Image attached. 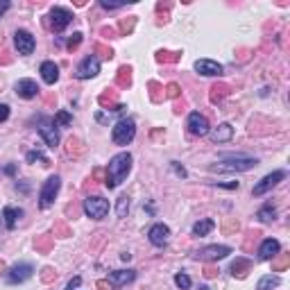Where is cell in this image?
Here are the masks:
<instances>
[{
	"instance_id": "1",
	"label": "cell",
	"mask_w": 290,
	"mask_h": 290,
	"mask_svg": "<svg viewBox=\"0 0 290 290\" xmlns=\"http://www.w3.org/2000/svg\"><path fill=\"white\" fill-rule=\"evenodd\" d=\"M129 170H132V154L129 152H120L116 157H111L107 168V179H104L107 189H118L122 179L129 175Z\"/></svg>"
},
{
	"instance_id": "2",
	"label": "cell",
	"mask_w": 290,
	"mask_h": 290,
	"mask_svg": "<svg viewBox=\"0 0 290 290\" xmlns=\"http://www.w3.org/2000/svg\"><path fill=\"white\" fill-rule=\"evenodd\" d=\"M256 159L245 157V154H222L220 163L213 166L211 170H220V173H245V170H252L256 166Z\"/></svg>"
},
{
	"instance_id": "3",
	"label": "cell",
	"mask_w": 290,
	"mask_h": 290,
	"mask_svg": "<svg viewBox=\"0 0 290 290\" xmlns=\"http://www.w3.org/2000/svg\"><path fill=\"white\" fill-rule=\"evenodd\" d=\"M134 136H136V122H134L132 118L118 120L111 129V141L116 143V145H129V143L134 141Z\"/></svg>"
},
{
	"instance_id": "4",
	"label": "cell",
	"mask_w": 290,
	"mask_h": 290,
	"mask_svg": "<svg viewBox=\"0 0 290 290\" xmlns=\"http://www.w3.org/2000/svg\"><path fill=\"white\" fill-rule=\"evenodd\" d=\"M59 189H61V179L57 177V175H52V177L46 179L43 189H41V195H39V206H41V209H48V206L55 202Z\"/></svg>"
},
{
	"instance_id": "5",
	"label": "cell",
	"mask_w": 290,
	"mask_h": 290,
	"mask_svg": "<svg viewBox=\"0 0 290 290\" xmlns=\"http://www.w3.org/2000/svg\"><path fill=\"white\" fill-rule=\"evenodd\" d=\"M48 18H50V30L61 32L73 23V11L66 9V7H52L50 14H48Z\"/></svg>"
},
{
	"instance_id": "6",
	"label": "cell",
	"mask_w": 290,
	"mask_h": 290,
	"mask_svg": "<svg viewBox=\"0 0 290 290\" xmlns=\"http://www.w3.org/2000/svg\"><path fill=\"white\" fill-rule=\"evenodd\" d=\"M84 213L93 220L107 218L109 213V202L104 197H87L84 199Z\"/></svg>"
},
{
	"instance_id": "7",
	"label": "cell",
	"mask_w": 290,
	"mask_h": 290,
	"mask_svg": "<svg viewBox=\"0 0 290 290\" xmlns=\"http://www.w3.org/2000/svg\"><path fill=\"white\" fill-rule=\"evenodd\" d=\"M32 275H34L32 263H16V265H11L9 270H7L5 279H7V284L14 286V284H23V281H27Z\"/></svg>"
},
{
	"instance_id": "8",
	"label": "cell",
	"mask_w": 290,
	"mask_h": 290,
	"mask_svg": "<svg viewBox=\"0 0 290 290\" xmlns=\"http://www.w3.org/2000/svg\"><path fill=\"white\" fill-rule=\"evenodd\" d=\"M229 254H231L229 245H209V247H202V250L195 254V259H199V261H220V259H227Z\"/></svg>"
},
{
	"instance_id": "9",
	"label": "cell",
	"mask_w": 290,
	"mask_h": 290,
	"mask_svg": "<svg viewBox=\"0 0 290 290\" xmlns=\"http://www.w3.org/2000/svg\"><path fill=\"white\" fill-rule=\"evenodd\" d=\"M284 179H286V170H275V173L265 175V177L261 179V182L254 186V191H252V193H254L256 197H259V195H265L268 191L275 189V186H277L279 182H284Z\"/></svg>"
},
{
	"instance_id": "10",
	"label": "cell",
	"mask_w": 290,
	"mask_h": 290,
	"mask_svg": "<svg viewBox=\"0 0 290 290\" xmlns=\"http://www.w3.org/2000/svg\"><path fill=\"white\" fill-rule=\"evenodd\" d=\"M97 73H100V59L91 55V57H87V59H82V64L77 66L75 77L77 80H91V77H96Z\"/></svg>"
},
{
	"instance_id": "11",
	"label": "cell",
	"mask_w": 290,
	"mask_h": 290,
	"mask_svg": "<svg viewBox=\"0 0 290 290\" xmlns=\"http://www.w3.org/2000/svg\"><path fill=\"white\" fill-rule=\"evenodd\" d=\"M186 127H189L191 134H195V136H206L211 129L209 120H206V116H202L199 111H193L189 116V122H186Z\"/></svg>"
},
{
	"instance_id": "12",
	"label": "cell",
	"mask_w": 290,
	"mask_h": 290,
	"mask_svg": "<svg viewBox=\"0 0 290 290\" xmlns=\"http://www.w3.org/2000/svg\"><path fill=\"white\" fill-rule=\"evenodd\" d=\"M14 43H16V50H18V55H32V52H34V46H36L34 36H32L30 32H25V30H16Z\"/></svg>"
},
{
	"instance_id": "13",
	"label": "cell",
	"mask_w": 290,
	"mask_h": 290,
	"mask_svg": "<svg viewBox=\"0 0 290 290\" xmlns=\"http://www.w3.org/2000/svg\"><path fill=\"white\" fill-rule=\"evenodd\" d=\"M39 134H41V138L46 141L48 148H57V145H59V132H57V125L52 120H41Z\"/></svg>"
},
{
	"instance_id": "14",
	"label": "cell",
	"mask_w": 290,
	"mask_h": 290,
	"mask_svg": "<svg viewBox=\"0 0 290 290\" xmlns=\"http://www.w3.org/2000/svg\"><path fill=\"white\" fill-rule=\"evenodd\" d=\"M148 238H150V243H152L154 247H163V245L168 243V238H170V229L163 222H157L152 229H150Z\"/></svg>"
},
{
	"instance_id": "15",
	"label": "cell",
	"mask_w": 290,
	"mask_h": 290,
	"mask_svg": "<svg viewBox=\"0 0 290 290\" xmlns=\"http://www.w3.org/2000/svg\"><path fill=\"white\" fill-rule=\"evenodd\" d=\"M195 71L204 77H213V75H220V73H222V66L213 59H197L195 61Z\"/></svg>"
},
{
	"instance_id": "16",
	"label": "cell",
	"mask_w": 290,
	"mask_h": 290,
	"mask_svg": "<svg viewBox=\"0 0 290 290\" xmlns=\"http://www.w3.org/2000/svg\"><path fill=\"white\" fill-rule=\"evenodd\" d=\"M16 93H18L20 97H25V100H32V97H36V93H39V87H36L34 80H18L16 82Z\"/></svg>"
},
{
	"instance_id": "17",
	"label": "cell",
	"mask_w": 290,
	"mask_h": 290,
	"mask_svg": "<svg viewBox=\"0 0 290 290\" xmlns=\"http://www.w3.org/2000/svg\"><path fill=\"white\" fill-rule=\"evenodd\" d=\"M279 250H281L279 240H275V238H265L263 243H261V247H259V256H261L263 261L275 259V256L279 254Z\"/></svg>"
},
{
	"instance_id": "18",
	"label": "cell",
	"mask_w": 290,
	"mask_h": 290,
	"mask_svg": "<svg viewBox=\"0 0 290 290\" xmlns=\"http://www.w3.org/2000/svg\"><path fill=\"white\" fill-rule=\"evenodd\" d=\"M41 77L46 84H55L59 80V66H57L55 61H43L41 64Z\"/></svg>"
},
{
	"instance_id": "19",
	"label": "cell",
	"mask_w": 290,
	"mask_h": 290,
	"mask_svg": "<svg viewBox=\"0 0 290 290\" xmlns=\"http://www.w3.org/2000/svg\"><path fill=\"white\" fill-rule=\"evenodd\" d=\"M136 279V272L134 270H116V272H109V281L113 286H125L129 281Z\"/></svg>"
},
{
	"instance_id": "20",
	"label": "cell",
	"mask_w": 290,
	"mask_h": 290,
	"mask_svg": "<svg viewBox=\"0 0 290 290\" xmlns=\"http://www.w3.org/2000/svg\"><path fill=\"white\" fill-rule=\"evenodd\" d=\"M231 136H234V127L227 125V122L218 125V127L211 132V138H213L215 143H227V141H231Z\"/></svg>"
},
{
	"instance_id": "21",
	"label": "cell",
	"mask_w": 290,
	"mask_h": 290,
	"mask_svg": "<svg viewBox=\"0 0 290 290\" xmlns=\"http://www.w3.org/2000/svg\"><path fill=\"white\" fill-rule=\"evenodd\" d=\"M20 215H23V211L14 209V206H5V209H2V218H5V227H7V229H14Z\"/></svg>"
},
{
	"instance_id": "22",
	"label": "cell",
	"mask_w": 290,
	"mask_h": 290,
	"mask_svg": "<svg viewBox=\"0 0 290 290\" xmlns=\"http://www.w3.org/2000/svg\"><path fill=\"white\" fill-rule=\"evenodd\" d=\"M215 227V222L211 218H204V220H197V222L193 224V236H206L211 229Z\"/></svg>"
},
{
	"instance_id": "23",
	"label": "cell",
	"mask_w": 290,
	"mask_h": 290,
	"mask_svg": "<svg viewBox=\"0 0 290 290\" xmlns=\"http://www.w3.org/2000/svg\"><path fill=\"white\" fill-rule=\"evenodd\" d=\"M279 284H281V279L277 275H265L263 279L256 284V290H272V288H277Z\"/></svg>"
},
{
	"instance_id": "24",
	"label": "cell",
	"mask_w": 290,
	"mask_h": 290,
	"mask_svg": "<svg viewBox=\"0 0 290 290\" xmlns=\"http://www.w3.org/2000/svg\"><path fill=\"white\" fill-rule=\"evenodd\" d=\"M116 213H118V218H125V215L129 213V197H118V204H116Z\"/></svg>"
},
{
	"instance_id": "25",
	"label": "cell",
	"mask_w": 290,
	"mask_h": 290,
	"mask_svg": "<svg viewBox=\"0 0 290 290\" xmlns=\"http://www.w3.org/2000/svg\"><path fill=\"white\" fill-rule=\"evenodd\" d=\"M175 284H177V288H182V290H189L191 286V277L189 275H184V272H179V275H175Z\"/></svg>"
},
{
	"instance_id": "26",
	"label": "cell",
	"mask_w": 290,
	"mask_h": 290,
	"mask_svg": "<svg viewBox=\"0 0 290 290\" xmlns=\"http://www.w3.org/2000/svg\"><path fill=\"white\" fill-rule=\"evenodd\" d=\"M25 159H27V163L39 161V163H43V166H48V159L43 157V154H41V152H36V150H30V152L25 154Z\"/></svg>"
},
{
	"instance_id": "27",
	"label": "cell",
	"mask_w": 290,
	"mask_h": 290,
	"mask_svg": "<svg viewBox=\"0 0 290 290\" xmlns=\"http://www.w3.org/2000/svg\"><path fill=\"white\" fill-rule=\"evenodd\" d=\"M55 122H57V125H61V127H68V125L73 122V116L68 111H59L55 116Z\"/></svg>"
},
{
	"instance_id": "28",
	"label": "cell",
	"mask_w": 290,
	"mask_h": 290,
	"mask_svg": "<svg viewBox=\"0 0 290 290\" xmlns=\"http://www.w3.org/2000/svg\"><path fill=\"white\" fill-rule=\"evenodd\" d=\"M275 213L277 211L272 209V206H263V209L259 211V218L263 220V222H270V220H275Z\"/></svg>"
},
{
	"instance_id": "29",
	"label": "cell",
	"mask_w": 290,
	"mask_h": 290,
	"mask_svg": "<svg viewBox=\"0 0 290 290\" xmlns=\"http://www.w3.org/2000/svg\"><path fill=\"white\" fill-rule=\"evenodd\" d=\"M80 43H82V34H80V32H75V34L71 36V41H68V48L73 50V48H77Z\"/></svg>"
},
{
	"instance_id": "30",
	"label": "cell",
	"mask_w": 290,
	"mask_h": 290,
	"mask_svg": "<svg viewBox=\"0 0 290 290\" xmlns=\"http://www.w3.org/2000/svg\"><path fill=\"white\" fill-rule=\"evenodd\" d=\"M80 284H82V277H73V279L68 281L66 290H80Z\"/></svg>"
},
{
	"instance_id": "31",
	"label": "cell",
	"mask_w": 290,
	"mask_h": 290,
	"mask_svg": "<svg viewBox=\"0 0 290 290\" xmlns=\"http://www.w3.org/2000/svg\"><path fill=\"white\" fill-rule=\"evenodd\" d=\"M9 118V104H0V122H5Z\"/></svg>"
},
{
	"instance_id": "32",
	"label": "cell",
	"mask_w": 290,
	"mask_h": 290,
	"mask_svg": "<svg viewBox=\"0 0 290 290\" xmlns=\"http://www.w3.org/2000/svg\"><path fill=\"white\" fill-rule=\"evenodd\" d=\"M104 9H118V7H122V2H107V0H102L100 2Z\"/></svg>"
},
{
	"instance_id": "33",
	"label": "cell",
	"mask_w": 290,
	"mask_h": 290,
	"mask_svg": "<svg viewBox=\"0 0 290 290\" xmlns=\"http://www.w3.org/2000/svg\"><path fill=\"white\" fill-rule=\"evenodd\" d=\"M173 168H175V173H177L179 177H186V170H184V168H179L177 163H173Z\"/></svg>"
},
{
	"instance_id": "34",
	"label": "cell",
	"mask_w": 290,
	"mask_h": 290,
	"mask_svg": "<svg viewBox=\"0 0 290 290\" xmlns=\"http://www.w3.org/2000/svg\"><path fill=\"white\" fill-rule=\"evenodd\" d=\"M7 9H9V2H2V5H0V16L5 14V11H7Z\"/></svg>"
},
{
	"instance_id": "35",
	"label": "cell",
	"mask_w": 290,
	"mask_h": 290,
	"mask_svg": "<svg viewBox=\"0 0 290 290\" xmlns=\"http://www.w3.org/2000/svg\"><path fill=\"white\" fill-rule=\"evenodd\" d=\"M97 288H100V290H107V288H109L107 281H97Z\"/></svg>"
},
{
	"instance_id": "36",
	"label": "cell",
	"mask_w": 290,
	"mask_h": 290,
	"mask_svg": "<svg viewBox=\"0 0 290 290\" xmlns=\"http://www.w3.org/2000/svg\"><path fill=\"white\" fill-rule=\"evenodd\" d=\"M5 173H7V175H14V173H16V168H14V166H7Z\"/></svg>"
}]
</instances>
